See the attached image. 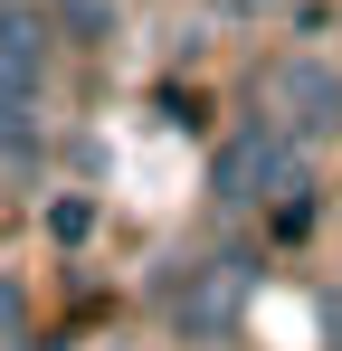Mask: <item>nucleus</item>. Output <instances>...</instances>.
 <instances>
[{"mask_svg": "<svg viewBox=\"0 0 342 351\" xmlns=\"http://www.w3.org/2000/svg\"><path fill=\"white\" fill-rule=\"evenodd\" d=\"M247 285H257V256H247V247L190 266V294L171 304V332H181V342H228L238 313H247Z\"/></svg>", "mask_w": 342, "mask_h": 351, "instance_id": "f257e3e1", "label": "nucleus"}, {"mask_svg": "<svg viewBox=\"0 0 342 351\" xmlns=\"http://www.w3.org/2000/svg\"><path fill=\"white\" fill-rule=\"evenodd\" d=\"M48 76H57V10L48 0H0V95L48 105Z\"/></svg>", "mask_w": 342, "mask_h": 351, "instance_id": "f03ea898", "label": "nucleus"}, {"mask_svg": "<svg viewBox=\"0 0 342 351\" xmlns=\"http://www.w3.org/2000/svg\"><path fill=\"white\" fill-rule=\"evenodd\" d=\"M276 123L304 143H333L342 133V66L333 58H285L276 66Z\"/></svg>", "mask_w": 342, "mask_h": 351, "instance_id": "7ed1b4c3", "label": "nucleus"}, {"mask_svg": "<svg viewBox=\"0 0 342 351\" xmlns=\"http://www.w3.org/2000/svg\"><path fill=\"white\" fill-rule=\"evenodd\" d=\"M38 105L29 95H0V171H38Z\"/></svg>", "mask_w": 342, "mask_h": 351, "instance_id": "20e7f679", "label": "nucleus"}, {"mask_svg": "<svg viewBox=\"0 0 342 351\" xmlns=\"http://www.w3.org/2000/svg\"><path fill=\"white\" fill-rule=\"evenodd\" d=\"M48 10H57V29H67L76 48H105L114 19H124V0H48Z\"/></svg>", "mask_w": 342, "mask_h": 351, "instance_id": "39448f33", "label": "nucleus"}, {"mask_svg": "<svg viewBox=\"0 0 342 351\" xmlns=\"http://www.w3.org/2000/svg\"><path fill=\"white\" fill-rule=\"evenodd\" d=\"M314 313H323V351H342V294H323Z\"/></svg>", "mask_w": 342, "mask_h": 351, "instance_id": "423d86ee", "label": "nucleus"}]
</instances>
